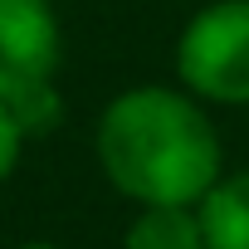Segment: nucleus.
<instances>
[{
    "mask_svg": "<svg viewBox=\"0 0 249 249\" xmlns=\"http://www.w3.org/2000/svg\"><path fill=\"white\" fill-rule=\"evenodd\" d=\"M107 186L142 205H200L225 176V147L200 98L166 83H137L107 98L93 127Z\"/></svg>",
    "mask_w": 249,
    "mask_h": 249,
    "instance_id": "nucleus-1",
    "label": "nucleus"
},
{
    "mask_svg": "<svg viewBox=\"0 0 249 249\" xmlns=\"http://www.w3.org/2000/svg\"><path fill=\"white\" fill-rule=\"evenodd\" d=\"M20 249H64V244H49V239H30V244H20Z\"/></svg>",
    "mask_w": 249,
    "mask_h": 249,
    "instance_id": "nucleus-7",
    "label": "nucleus"
},
{
    "mask_svg": "<svg viewBox=\"0 0 249 249\" xmlns=\"http://www.w3.org/2000/svg\"><path fill=\"white\" fill-rule=\"evenodd\" d=\"M122 249H205L196 205H142L122 234Z\"/></svg>",
    "mask_w": 249,
    "mask_h": 249,
    "instance_id": "nucleus-5",
    "label": "nucleus"
},
{
    "mask_svg": "<svg viewBox=\"0 0 249 249\" xmlns=\"http://www.w3.org/2000/svg\"><path fill=\"white\" fill-rule=\"evenodd\" d=\"M64 30L49 0H0V103L30 132H49L64 98H59Z\"/></svg>",
    "mask_w": 249,
    "mask_h": 249,
    "instance_id": "nucleus-2",
    "label": "nucleus"
},
{
    "mask_svg": "<svg viewBox=\"0 0 249 249\" xmlns=\"http://www.w3.org/2000/svg\"><path fill=\"white\" fill-rule=\"evenodd\" d=\"M205 249H249V171H225L196 205Z\"/></svg>",
    "mask_w": 249,
    "mask_h": 249,
    "instance_id": "nucleus-4",
    "label": "nucleus"
},
{
    "mask_svg": "<svg viewBox=\"0 0 249 249\" xmlns=\"http://www.w3.org/2000/svg\"><path fill=\"white\" fill-rule=\"evenodd\" d=\"M176 78L215 107H249V0H210L176 39Z\"/></svg>",
    "mask_w": 249,
    "mask_h": 249,
    "instance_id": "nucleus-3",
    "label": "nucleus"
},
{
    "mask_svg": "<svg viewBox=\"0 0 249 249\" xmlns=\"http://www.w3.org/2000/svg\"><path fill=\"white\" fill-rule=\"evenodd\" d=\"M35 132L25 127V122L0 103V186H5L10 176H15V166H20V157H25V142H30Z\"/></svg>",
    "mask_w": 249,
    "mask_h": 249,
    "instance_id": "nucleus-6",
    "label": "nucleus"
}]
</instances>
